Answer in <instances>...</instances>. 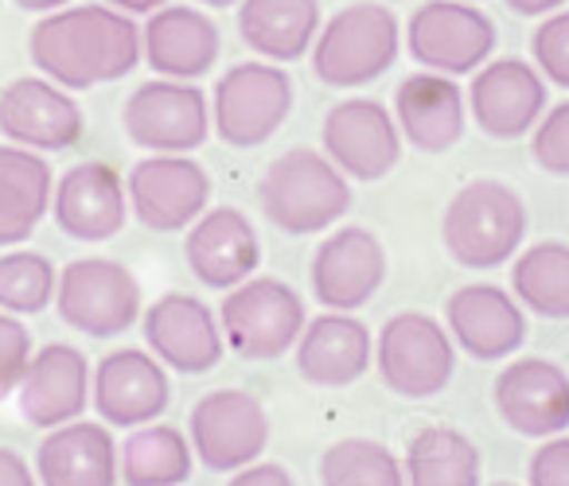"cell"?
Here are the masks:
<instances>
[{
  "label": "cell",
  "mask_w": 569,
  "mask_h": 486,
  "mask_svg": "<svg viewBox=\"0 0 569 486\" xmlns=\"http://www.w3.org/2000/svg\"><path fill=\"white\" fill-rule=\"evenodd\" d=\"M28 55L63 90H90L126 79L141 63V28L113 4H71L32 28Z\"/></svg>",
  "instance_id": "6da1fadb"
},
{
  "label": "cell",
  "mask_w": 569,
  "mask_h": 486,
  "mask_svg": "<svg viewBox=\"0 0 569 486\" xmlns=\"http://www.w3.org/2000/svg\"><path fill=\"white\" fill-rule=\"evenodd\" d=\"M261 214L281 234H320L351 211V180L317 149H289L258 183Z\"/></svg>",
  "instance_id": "7a4b0ae2"
},
{
  "label": "cell",
  "mask_w": 569,
  "mask_h": 486,
  "mask_svg": "<svg viewBox=\"0 0 569 486\" xmlns=\"http://www.w3.org/2000/svg\"><path fill=\"white\" fill-rule=\"evenodd\" d=\"M402 51L398 17L379 0L343 4L312 40V74L332 90H356L382 79Z\"/></svg>",
  "instance_id": "3957f363"
},
{
  "label": "cell",
  "mask_w": 569,
  "mask_h": 486,
  "mask_svg": "<svg viewBox=\"0 0 569 486\" xmlns=\"http://www.w3.org/2000/svg\"><path fill=\"white\" fill-rule=\"evenodd\" d=\"M527 237V206L503 180H472L452 195L441 219V242L465 269H496L519 253Z\"/></svg>",
  "instance_id": "277c9868"
},
{
  "label": "cell",
  "mask_w": 569,
  "mask_h": 486,
  "mask_svg": "<svg viewBox=\"0 0 569 486\" xmlns=\"http://www.w3.org/2000/svg\"><path fill=\"white\" fill-rule=\"evenodd\" d=\"M305 300L277 276H246L227 288L219 307L222 343L246 362H273L297 346L305 331Z\"/></svg>",
  "instance_id": "5b68a950"
},
{
  "label": "cell",
  "mask_w": 569,
  "mask_h": 486,
  "mask_svg": "<svg viewBox=\"0 0 569 486\" xmlns=\"http://www.w3.org/2000/svg\"><path fill=\"white\" fill-rule=\"evenodd\" d=\"M293 113V79L273 63H238L214 82L211 125L230 149H258Z\"/></svg>",
  "instance_id": "8992f818"
},
{
  "label": "cell",
  "mask_w": 569,
  "mask_h": 486,
  "mask_svg": "<svg viewBox=\"0 0 569 486\" xmlns=\"http://www.w3.org/2000/svg\"><path fill=\"white\" fill-rule=\"evenodd\" d=\"M406 51L437 74H472L496 51V24L472 0H426L406 24Z\"/></svg>",
  "instance_id": "52a82bcc"
},
{
  "label": "cell",
  "mask_w": 569,
  "mask_h": 486,
  "mask_svg": "<svg viewBox=\"0 0 569 486\" xmlns=\"http://www.w3.org/2000/svg\"><path fill=\"white\" fill-rule=\"evenodd\" d=\"M56 307L67 327L90 338H113L141 315V284L121 261L82 257L59 273Z\"/></svg>",
  "instance_id": "ba28073f"
},
{
  "label": "cell",
  "mask_w": 569,
  "mask_h": 486,
  "mask_svg": "<svg viewBox=\"0 0 569 486\" xmlns=\"http://www.w3.org/2000/svg\"><path fill=\"white\" fill-rule=\"evenodd\" d=\"M379 374L406 401L437 397L457 374V346L449 331L426 312H398L379 335Z\"/></svg>",
  "instance_id": "9c48e42d"
},
{
  "label": "cell",
  "mask_w": 569,
  "mask_h": 486,
  "mask_svg": "<svg viewBox=\"0 0 569 486\" xmlns=\"http://www.w3.org/2000/svg\"><path fill=\"white\" fill-rule=\"evenodd\" d=\"M121 125L137 149L188 156L211 133V105L203 90L191 82L152 79L126 98Z\"/></svg>",
  "instance_id": "30bf717a"
},
{
  "label": "cell",
  "mask_w": 569,
  "mask_h": 486,
  "mask_svg": "<svg viewBox=\"0 0 569 486\" xmlns=\"http://www.w3.org/2000/svg\"><path fill=\"white\" fill-rule=\"evenodd\" d=\"M129 211L137 222L157 234H176L188 230L211 199V175L191 156H172V152H152L149 160L129 172L126 180Z\"/></svg>",
  "instance_id": "8fae6325"
},
{
  "label": "cell",
  "mask_w": 569,
  "mask_h": 486,
  "mask_svg": "<svg viewBox=\"0 0 569 486\" xmlns=\"http://www.w3.org/2000/svg\"><path fill=\"white\" fill-rule=\"evenodd\" d=\"M325 156L340 168L348 180L375 183L390 175L402 160V133L387 105L375 98H343L325 118Z\"/></svg>",
  "instance_id": "7c38bea8"
},
{
  "label": "cell",
  "mask_w": 569,
  "mask_h": 486,
  "mask_svg": "<svg viewBox=\"0 0 569 486\" xmlns=\"http://www.w3.org/2000/svg\"><path fill=\"white\" fill-rule=\"evenodd\" d=\"M191 455L211 470H238L269 444V416L246 389H214L191 408Z\"/></svg>",
  "instance_id": "4fadbf2b"
},
{
  "label": "cell",
  "mask_w": 569,
  "mask_h": 486,
  "mask_svg": "<svg viewBox=\"0 0 569 486\" xmlns=\"http://www.w3.org/2000/svg\"><path fill=\"white\" fill-rule=\"evenodd\" d=\"M82 110L51 79H17L0 90V133L32 152H67L82 141Z\"/></svg>",
  "instance_id": "5bb4252c"
},
{
  "label": "cell",
  "mask_w": 569,
  "mask_h": 486,
  "mask_svg": "<svg viewBox=\"0 0 569 486\" xmlns=\"http://www.w3.org/2000/svg\"><path fill=\"white\" fill-rule=\"evenodd\" d=\"M387 281V250L367 226H340L312 253V292L328 312H356Z\"/></svg>",
  "instance_id": "9a60e30c"
},
{
  "label": "cell",
  "mask_w": 569,
  "mask_h": 486,
  "mask_svg": "<svg viewBox=\"0 0 569 486\" xmlns=\"http://www.w3.org/2000/svg\"><path fill=\"white\" fill-rule=\"evenodd\" d=\"M496 408L511 432L550 439L569 428V374L550 358H519L499 369Z\"/></svg>",
  "instance_id": "2e32d148"
},
{
  "label": "cell",
  "mask_w": 569,
  "mask_h": 486,
  "mask_svg": "<svg viewBox=\"0 0 569 486\" xmlns=\"http://www.w3.org/2000/svg\"><path fill=\"white\" fill-rule=\"evenodd\" d=\"M468 110H472L480 133L496 141H519L538 125L546 110V79L538 67L522 59H496L476 71L468 87Z\"/></svg>",
  "instance_id": "e0dca14e"
},
{
  "label": "cell",
  "mask_w": 569,
  "mask_h": 486,
  "mask_svg": "<svg viewBox=\"0 0 569 486\" xmlns=\"http://www.w3.org/2000/svg\"><path fill=\"white\" fill-rule=\"evenodd\" d=\"M51 214L59 230L74 242H110L129 219L126 183L102 160L74 164L71 172L59 175L51 191Z\"/></svg>",
  "instance_id": "ac0fdd59"
},
{
  "label": "cell",
  "mask_w": 569,
  "mask_h": 486,
  "mask_svg": "<svg viewBox=\"0 0 569 486\" xmlns=\"http://www.w3.org/2000/svg\"><path fill=\"white\" fill-rule=\"evenodd\" d=\"M219 28L191 4H160L141 28V59L160 79L196 82L219 63Z\"/></svg>",
  "instance_id": "d6986e66"
},
{
  "label": "cell",
  "mask_w": 569,
  "mask_h": 486,
  "mask_svg": "<svg viewBox=\"0 0 569 486\" xmlns=\"http://www.w3.org/2000/svg\"><path fill=\"white\" fill-rule=\"evenodd\" d=\"M183 257H188V269L196 273L199 284L227 292L234 284H242L246 276H253V269H258V230L238 206H214V211H203L188 226Z\"/></svg>",
  "instance_id": "ffe728a7"
},
{
  "label": "cell",
  "mask_w": 569,
  "mask_h": 486,
  "mask_svg": "<svg viewBox=\"0 0 569 486\" xmlns=\"http://www.w3.org/2000/svg\"><path fill=\"white\" fill-rule=\"evenodd\" d=\"M144 343L180 374H207L222 358V331L211 307L183 292H168L144 312Z\"/></svg>",
  "instance_id": "44dd1931"
},
{
  "label": "cell",
  "mask_w": 569,
  "mask_h": 486,
  "mask_svg": "<svg viewBox=\"0 0 569 486\" xmlns=\"http://www.w3.org/2000/svg\"><path fill=\"white\" fill-rule=\"evenodd\" d=\"M90 397L106 424L113 428H137V424L157 421L168 408V374L160 358L126 346L98 362Z\"/></svg>",
  "instance_id": "7402d4cb"
},
{
  "label": "cell",
  "mask_w": 569,
  "mask_h": 486,
  "mask_svg": "<svg viewBox=\"0 0 569 486\" xmlns=\"http://www.w3.org/2000/svg\"><path fill=\"white\" fill-rule=\"evenodd\" d=\"M17 401H20V416L32 428H59L67 421H79L90 405L87 354L67 343H48L28 362Z\"/></svg>",
  "instance_id": "603a6c76"
},
{
  "label": "cell",
  "mask_w": 569,
  "mask_h": 486,
  "mask_svg": "<svg viewBox=\"0 0 569 486\" xmlns=\"http://www.w3.org/2000/svg\"><path fill=\"white\" fill-rule=\"evenodd\" d=\"M468 105L449 74L418 71L395 90V125L426 156H441L465 136Z\"/></svg>",
  "instance_id": "cb8c5ba5"
},
{
  "label": "cell",
  "mask_w": 569,
  "mask_h": 486,
  "mask_svg": "<svg viewBox=\"0 0 569 486\" xmlns=\"http://www.w3.org/2000/svg\"><path fill=\"white\" fill-rule=\"evenodd\" d=\"M449 335L468 358L499 362L522 346L527 320L499 284H465L449 296Z\"/></svg>",
  "instance_id": "d4e9b609"
},
{
  "label": "cell",
  "mask_w": 569,
  "mask_h": 486,
  "mask_svg": "<svg viewBox=\"0 0 569 486\" xmlns=\"http://www.w3.org/2000/svg\"><path fill=\"white\" fill-rule=\"evenodd\" d=\"M375 358V343L367 323L348 312H325L305 323L297 338V374L320 389H343L359 382Z\"/></svg>",
  "instance_id": "484cf974"
},
{
  "label": "cell",
  "mask_w": 569,
  "mask_h": 486,
  "mask_svg": "<svg viewBox=\"0 0 569 486\" xmlns=\"http://www.w3.org/2000/svg\"><path fill=\"white\" fill-rule=\"evenodd\" d=\"M43 486H118V444L94 421H67L48 432L36 452Z\"/></svg>",
  "instance_id": "4316f807"
},
{
  "label": "cell",
  "mask_w": 569,
  "mask_h": 486,
  "mask_svg": "<svg viewBox=\"0 0 569 486\" xmlns=\"http://www.w3.org/2000/svg\"><path fill=\"white\" fill-rule=\"evenodd\" d=\"M320 32V0H238V36L266 63H297Z\"/></svg>",
  "instance_id": "83f0119b"
},
{
  "label": "cell",
  "mask_w": 569,
  "mask_h": 486,
  "mask_svg": "<svg viewBox=\"0 0 569 486\" xmlns=\"http://www.w3.org/2000/svg\"><path fill=\"white\" fill-rule=\"evenodd\" d=\"M56 175L40 152L0 144V245H24L51 211Z\"/></svg>",
  "instance_id": "f1b7e54d"
},
{
  "label": "cell",
  "mask_w": 569,
  "mask_h": 486,
  "mask_svg": "<svg viewBox=\"0 0 569 486\" xmlns=\"http://www.w3.org/2000/svg\"><path fill=\"white\" fill-rule=\"evenodd\" d=\"M126 486H180L191 475V444L172 424H137L118 452Z\"/></svg>",
  "instance_id": "f546056e"
},
{
  "label": "cell",
  "mask_w": 569,
  "mask_h": 486,
  "mask_svg": "<svg viewBox=\"0 0 569 486\" xmlns=\"http://www.w3.org/2000/svg\"><path fill=\"white\" fill-rule=\"evenodd\" d=\"M402 470L406 486H480V447L460 428H421Z\"/></svg>",
  "instance_id": "4dcf8cb0"
},
{
  "label": "cell",
  "mask_w": 569,
  "mask_h": 486,
  "mask_svg": "<svg viewBox=\"0 0 569 486\" xmlns=\"http://www.w3.org/2000/svg\"><path fill=\"white\" fill-rule=\"evenodd\" d=\"M511 288L519 304L542 320H569V245L538 242L522 250L511 269Z\"/></svg>",
  "instance_id": "1f68e13d"
},
{
  "label": "cell",
  "mask_w": 569,
  "mask_h": 486,
  "mask_svg": "<svg viewBox=\"0 0 569 486\" xmlns=\"http://www.w3.org/2000/svg\"><path fill=\"white\" fill-rule=\"evenodd\" d=\"M325 486H406V470L379 439L348 436L336 439L320 459Z\"/></svg>",
  "instance_id": "d6a6232c"
},
{
  "label": "cell",
  "mask_w": 569,
  "mask_h": 486,
  "mask_svg": "<svg viewBox=\"0 0 569 486\" xmlns=\"http://www.w3.org/2000/svg\"><path fill=\"white\" fill-rule=\"evenodd\" d=\"M59 273L43 253L12 250L0 257V312L40 315L56 300Z\"/></svg>",
  "instance_id": "836d02e7"
},
{
  "label": "cell",
  "mask_w": 569,
  "mask_h": 486,
  "mask_svg": "<svg viewBox=\"0 0 569 486\" xmlns=\"http://www.w3.org/2000/svg\"><path fill=\"white\" fill-rule=\"evenodd\" d=\"M530 55L546 82L569 90V9L542 17V24L530 36Z\"/></svg>",
  "instance_id": "e575fe53"
},
{
  "label": "cell",
  "mask_w": 569,
  "mask_h": 486,
  "mask_svg": "<svg viewBox=\"0 0 569 486\" xmlns=\"http://www.w3.org/2000/svg\"><path fill=\"white\" fill-rule=\"evenodd\" d=\"M530 160L550 175H569V102L546 110L530 129Z\"/></svg>",
  "instance_id": "d590c367"
},
{
  "label": "cell",
  "mask_w": 569,
  "mask_h": 486,
  "mask_svg": "<svg viewBox=\"0 0 569 486\" xmlns=\"http://www.w3.org/2000/svg\"><path fill=\"white\" fill-rule=\"evenodd\" d=\"M32 362V335L17 315L0 312V401H9Z\"/></svg>",
  "instance_id": "8d00e7d4"
},
{
  "label": "cell",
  "mask_w": 569,
  "mask_h": 486,
  "mask_svg": "<svg viewBox=\"0 0 569 486\" xmlns=\"http://www.w3.org/2000/svg\"><path fill=\"white\" fill-rule=\"evenodd\" d=\"M530 486H569V436H550L527 467Z\"/></svg>",
  "instance_id": "74e56055"
},
{
  "label": "cell",
  "mask_w": 569,
  "mask_h": 486,
  "mask_svg": "<svg viewBox=\"0 0 569 486\" xmlns=\"http://www.w3.org/2000/svg\"><path fill=\"white\" fill-rule=\"evenodd\" d=\"M227 486H297V483L281 463H246V467H238V475Z\"/></svg>",
  "instance_id": "f35d334b"
},
{
  "label": "cell",
  "mask_w": 569,
  "mask_h": 486,
  "mask_svg": "<svg viewBox=\"0 0 569 486\" xmlns=\"http://www.w3.org/2000/svg\"><path fill=\"white\" fill-rule=\"evenodd\" d=\"M0 486H40L28 459L20 452H12V447H0Z\"/></svg>",
  "instance_id": "ab89813d"
},
{
  "label": "cell",
  "mask_w": 569,
  "mask_h": 486,
  "mask_svg": "<svg viewBox=\"0 0 569 486\" xmlns=\"http://www.w3.org/2000/svg\"><path fill=\"white\" fill-rule=\"evenodd\" d=\"M569 0H507V9L519 17H550V12L566 9Z\"/></svg>",
  "instance_id": "60d3db41"
},
{
  "label": "cell",
  "mask_w": 569,
  "mask_h": 486,
  "mask_svg": "<svg viewBox=\"0 0 569 486\" xmlns=\"http://www.w3.org/2000/svg\"><path fill=\"white\" fill-rule=\"evenodd\" d=\"M106 4H113V9L129 12V17H149V12H157L160 4H168V0H106Z\"/></svg>",
  "instance_id": "b9f144b4"
},
{
  "label": "cell",
  "mask_w": 569,
  "mask_h": 486,
  "mask_svg": "<svg viewBox=\"0 0 569 486\" xmlns=\"http://www.w3.org/2000/svg\"><path fill=\"white\" fill-rule=\"evenodd\" d=\"M24 12H56V9H67L71 0H17Z\"/></svg>",
  "instance_id": "7bdbcfd3"
},
{
  "label": "cell",
  "mask_w": 569,
  "mask_h": 486,
  "mask_svg": "<svg viewBox=\"0 0 569 486\" xmlns=\"http://www.w3.org/2000/svg\"><path fill=\"white\" fill-rule=\"evenodd\" d=\"M196 4H207V9H230L238 0H196Z\"/></svg>",
  "instance_id": "ee69618b"
},
{
  "label": "cell",
  "mask_w": 569,
  "mask_h": 486,
  "mask_svg": "<svg viewBox=\"0 0 569 486\" xmlns=\"http://www.w3.org/2000/svg\"><path fill=\"white\" fill-rule=\"evenodd\" d=\"M496 486H511V483H496Z\"/></svg>",
  "instance_id": "f6af8a7d"
},
{
  "label": "cell",
  "mask_w": 569,
  "mask_h": 486,
  "mask_svg": "<svg viewBox=\"0 0 569 486\" xmlns=\"http://www.w3.org/2000/svg\"><path fill=\"white\" fill-rule=\"evenodd\" d=\"M472 4H476V0H472Z\"/></svg>",
  "instance_id": "bcb514c9"
}]
</instances>
